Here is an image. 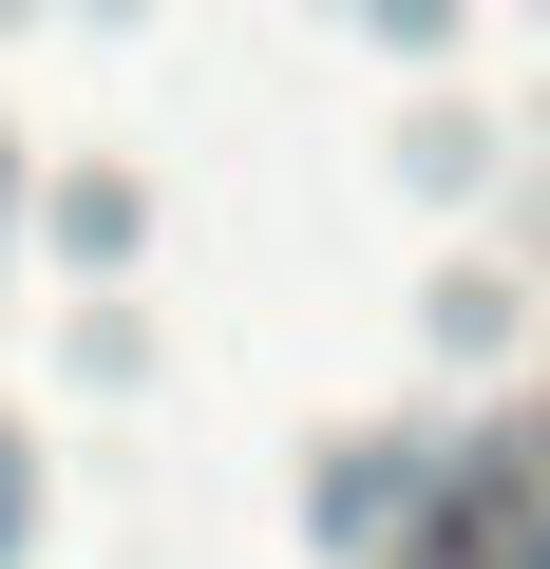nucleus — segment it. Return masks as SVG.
Returning <instances> with one entry per match:
<instances>
[{
    "label": "nucleus",
    "instance_id": "1",
    "mask_svg": "<svg viewBox=\"0 0 550 569\" xmlns=\"http://www.w3.org/2000/svg\"><path fill=\"white\" fill-rule=\"evenodd\" d=\"M512 569H550V531H531V550H512Z\"/></svg>",
    "mask_w": 550,
    "mask_h": 569
}]
</instances>
